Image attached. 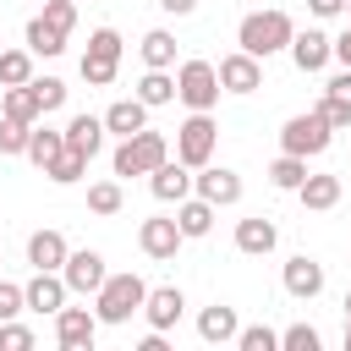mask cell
<instances>
[{
  "label": "cell",
  "instance_id": "1",
  "mask_svg": "<svg viewBox=\"0 0 351 351\" xmlns=\"http://www.w3.org/2000/svg\"><path fill=\"white\" fill-rule=\"evenodd\" d=\"M291 33H296V22H291L285 11H274V5H269V11H247L241 27H236V49L269 60V55H280V49L291 44Z\"/></svg>",
  "mask_w": 351,
  "mask_h": 351
},
{
  "label": "cell",
  "instance_id": "2",
  "mask_svg": "<svg viewBox=\"0 0 351 351\" xmlns=\"http://www.w3.org/2000/svg\"><path fill=\"white\" fill-rule=\"evenodd\" d=\"M143 296H148V285H143V274H104V285L93 291V318L99 324H132V313H143Z\"/></svg>",
  "mask_w": 351,
  "mask_h": 351
},
{
  "label": "cell",
  "instance_id": "3",
  "mask_svg": "<svg viewBox=\"0 0 351 351\" xmlns=\"http://www.w3.org/2000/svg\"><path fill=\"white\" fill-rule=\"evenodd\" d=\"M165 159H170V137H165V132H154V126H143V132L121 137V148H115L110 170H115V176H148V170H154V165H165Z\"/></svg>",
  "mask_w": 351,
  "mask_h": 351
},
{
  "label": "cell",
  "instance_id": "4",
  "mask_svg": "<svg viewBox=\"0 0 351 351\" xmlns=\"http://www.w3.org/2000/svg\"><path fill=\"white\" fill-rule=\"evenodd\" d=\"M219 148V126H214V110H192L181 126H176V159L186 170H203Z\"/></svg>",
  "mask_w": 351,
  "mask_h": 351
},
{
  "label": "cell",
  "instance_id": "5",
  "mask_svg": "<svg viewBox=\"0 0 351 351\" xmlns=\"http://www.w3.org/2000/svg\"><path fill=\"white\" fill-rule=\"evenodd\" d=\"M335 143V126L324 110H307V115H291L280 126V154H302V159H318L324 148Z\"/></svg>",
  "mask_w": 351,
  "mask_h": 351
},
{
  "label": "cell",
  "instance_id": "6",
  "mask_svg": "<svg viewBox=\"0 0 351 351\" xmlns=\"http://www.w3.org/2000/svg\"><path fill=\"white\" fill-rule=\"evenodd\" d=\"M121 71V33L115 27H93L88 49H82V82L88 88H110Z\"/></svg>",
  "mask_w": 351,
  "mask_h": 351
},
{
  "label": "cell",
  "instance_id": "7",
  "mask_svg": "<svg viewBox=\"0 0 351 351\" xmlns=\"http://www.w3.org/2000/svg\"><path fill=\"white\" fill-rule=\"evenodd\" d=\"M219 71H214V60H181V71H176V99L186 104V110H214L219 104Z\"/></svg>",
  "mask_w": 351,
  "mask_h": 351
},
{
  "label": "cell",
  "instance_id": "8",
  "mask_svg": "<svg viewBox=\"0 0 351 351\" xmlns=\"http://www.w3.org/2000/svg\"><path fill=\"white\" fill-rule=\"evenodd\" d=\"M104 252H93V247H77V252H66V263H60V280H66V291L71 296H93L99 285H104Z\"/></svg>",
  "mask_w": 351,
  "mask_h": 351
},
{
  "label": "cell",
  "instance_id": "9",
  "mask_svg": "<svg viewBox=\"0 0 351 351\" xmlns=\"http://www.w3.org/2000/svg\"><path fill=\"white\" fill-rule=\"evenodd\" d=\"M192 192H197V197H208L214 208H230V203H241V176L208 159L203 170H192Z\"/></svg>",
  "mask_w": 351,
  "mask_h": 351
},
{
  "label": "cell",
  "instance_id": "10",
  "mask_svg": "<svg viewBox=\"0 0 351 351\" xmlns=\"http://www.w3.org/2000/svg\"><path fill=\"white\" fill-rule=\"evenodd\" d=\"M181 241H186V236H181V225H176L170 214H154V219L137 225V247H143L154 263H170V258L181 252Z\"/></svg>",
  "mask_w": 351,
  "mask_h": 351
},
{
  "label": "cell",
  "instance_id": "11",
  "mask_svg": "<svg viewBox=\"0 0 351 351\" xmlns=\"http://www.w3.org/2000/svg\"><path fill=\"white\" fill-rule=\"evenodd\" d=\"M66 296H71V291H66L60 269H33V280L22 285V302H27V313H49V318H55V313L66 307Z\"/></svg>",
  "mask_w": 351,
  "mask_h": 351
},
{
  "label": "cell",
  "instance_id": "12",
  "mask_svg": "<svg viewBox=\"0 0 351 351\" xmlns=\"http://www.w3.org/2000/svg\"><path fill=\"white\" fill-rule=\"evenodd\" d=\"M181 313H186V296H181V285H148V296H143V318H148V329H176L181 324Z\"/></svg>",
  "mask_w": 351,
  "mask_h": 351
},
{
  "label": "cell",
  "instance_id": "13",
  "mask_svg": "<svg viewBox=\"0 0 351 351\" xmlns=\"http://www.w3.org/2000/svg\"><path fill=\"white\" fill-rule=\"evenodd\" d=\"M93 335H99V318L88 307H60L55 313V340L60 351H93Z\"/></svg>",
  "mask_w": 351,
  "mask_h": 351
},
{
  "label": "cell",
  "instance_id": "14",
  "mask_svg": "<svg viewBox=\"0 0 351 351\" xmlns=\"http://www.w3.org/2000/svg\"><path fill=\"white\" fill-rule=\"evenodd\" d=\"M214 71H219V88H225V93H252V88H263V60L247 55V49L225 55Z\"/></svg>",
  "mask_w": 351,
  "mask_h": 351
},
{
  "label": "cell",
  "instance_id": "15",
  "mask_svg": "<svg viewBox=\"0 0 351 351\" xmlns=\"http://www.w3.org/2000/svg\"><path fill=\"white\" fill-rule=\"evenodd\" d=\"M148 192H154L159 203H181V197H192V170H186L181 159H165V165L148 170Z\"/></svg>",
  "mask_w": 351,
  "mask_h": 351
},
{
  "label": "cell",
  "instance_id": "16",
  "mask_svg": "<svg viewBox=\"0 0 351 351\" xmlns=\"http://www.w3.org/2000/svg\"><path fill=\"white\" fill-rule=\"evenodd\" d=\"M285 291L296 296V302H313L318 291H324V263L318 258H307V252H296V258H285Z\"/></svg>",
  "mask_w": 351,
  "mask_h": 351
},
{
  "label": "cell",
  "instance_id": "17",
  "mask_svg": "<svg viewBox=\"0 0 351 351\" xmlns=\"http://www.w3.org/2000/svg\"><path fill=\"white\" fill-rule=\"evenodd\" d=\"M291 60H296V71H324L329 66V33L324 27H302V33H291Z\"/></svg>",
  "mask_w": 351,
  "mask_h": 351
},
{
  "label": "cell",
  "instance_id": "18",
  "mask_svg": "<svg viewBox=\"0 0 351 351\" xmlns=\"http://www.w3.org/2000/svg\"><path fill=\"white\" fill-rule=\"evenodd\" d=\"M280 247V230H274V219H263V214H247V219H236V252H247V258H263V252H274Z\"/></svg>",
  "mask_w": 351,
  "mask_h": 351
},
{
  "label": "cell",
  "instance_id": "19",
  "mask_svg": "<svg viewBox=\"0 0 351 351\" xmlns=\"http://www.w3.org/2000/svg\"><path fill=\"white\" fill-rule=\"evenodd\" d=\"M236 329H241V318H236V307H225V302H214V307L197 313V340H203V346H230Z\"/></svg>",
  "mask_w": 351,
  "mask_h": 351
},
{
  "label": "cell",
  "instance_id": "20",
  "mask_svg": "<svg viewBox=\"0 0 351 351\" xmlns=\"http://www.w3.org/2000/svg\"><path fill=\"white\" fill-rule=\"evenodd\" d=\"M324 115H329V126L340 132V126H351V66H340L329 82H324V104H318Z\"/></svg>",
  "mask_w": 351,
  "mask_h": 351
},
{
  "label": "cell",
  "instance_id": "21",
  "mask_svg": "<svg viewBox=\"0 0 351 351\" xmlns=\"http://www.w3.org/2000/svg\"><path fill=\"white\" fill-rule=\"evenodd\" d=\"M148 126V104L132 93V99H115L110 110H104V132H115V137H132V132H143Z\"/></svg>",
  "mask_w": 351,
  "mask_h": 351
},
{
  "label": "cell",
  "instance_id": "22",
  "mask_svg": "<svg viewBox=\"0 0 351 351\" xmlns=\"http://www.w3.org/2000/svg\"><path fill=\"white\" fill-rule=\"evenodd\" d=\"M60 132H66V148H77V154H88V159L104 148V115H71Z\"/></svg>",
  "mask_w": 351,
  "mask_h": 351
},
{
  "label": "cell",
  "instance_id": "23",
  "mask_svg": "<svg viewBox=\"0 0 351 351\" xmlns=\"http://www.w3.org/2000/svg\"><path fill=\"white\" fill-rule=\"evenodd\" d=\"M176 225H181V236H186V241L208 236V230H214V203H208V197H197V192H192V197H181V203H176Z\"/></svg>",
  "mask_w": 351,
  "mask_h": 351
},
{
  "label": "cell",
  "instance_id": "24",
  "mask_svg": "<svg viewBox=\"0 0 351 351\" xmlns=\"http://www.w3.org/2000/svg\"><path fill=\"white\" fill-rule=\"evenodd\" d=\"M66 252H71V247H66L60 230H33V236H27V263H33V269H60Z\"/></svg>",
  "mask_w": 351,
  "mask_h": 351
},
{
  "label": "cell",
  "instance_id": "25",
  "mask_svg": "<svg viewBox=\"0 0 351 351\" xmlns=\"http://www.w3.org/2000/svg\"><path fill=\"white\" fill-rule=\"evenodd\" d=\"M137 49H143V66H154V71H170L176 66V33H165V27H148Z\"/></svg>",
  "mask_w": 351,
  "mask_h": 351
},
{
  "label": "cell",
  "instance_id": "26",
  "mask_svg": "<svg viewBox=\"0 0 351 351\" xmlns=\"http://www.w3.org/2000/svg\"><path fill=\"white\" fill-rule=\"evenodd\" d=\"M60 148H66V132H55V126H33V132H27V159H33L38 170H49V165L60 159Z\"/></svg>",
  "mask_w": 351,
  "mask_h": 351
},
{
  "label": "cell",
  "instance_id": "27",
  "mask_svg": "<svg viewBox=\"0 0 351 351\" xmlns=\"http://www.w3.org/2000/svg\"><path fill=\"white\" fill-rule=\"evenodd\" d=\"M296 197H302V208H335L340 203V176H307L302 186H296Z\"/></svg>",
  "mask_w": 351,
  "mask_h": 351
},
{
  "label": "cell",
  "instance_id": "28",
  "mask_svg": "<svg viewBox=\"0 0 351 351\" xmlns=\"http://www.w3.org/2000/svg\"><path fill=\"white\" fill-rule=\"evenodd\" d=\"M22 38H27V49H33V55H44V60H55V55L66 49V33H60V27H49L44 16H33Z\"/></svg>",
  "mask_w": 351,
  "mask_h": 351
},
{
  "label": "cell",
  "instance_id": "29",
  "mask_svg": "<svg viewBox=\"0 0 351 351\" xmlns=\"http://www.w3.org/2000/svg\"><path fill=\"white\" fill-rule=\"evenodd\" d=\"M0 115H11V121H22V126H38V99H33V88L22 82V88H5V99H0Z\"/></svg>",
  "mask_w": 351,
  "mask_h": 351
},
{
  "label": "cell",
  "instance_id": "30",
  "mask_svg": "<svg viewBox=\"0 0 351 351\" xmlns=\"http://www.w3.org/2000/svg\"><path fill=\"white\" fill-rule=\"evenodd\" d=\"M33 82V49H0V88H22Z\"/></svg>",
  "mask_w": 351,
  "mask_h": 351
},
{
  "label": "cell",
  "instance_id": "31",
  "mask_svg": "<svg viewBox=\"0 0 351 351\" xmlns=\"http://www.w3.org/2000/svg\"><path fill=\"white\" fill-rule=\"evenodd\" d=\"M137 99H143L148 110L170 104V99H176V77H170V71H154V66H148V71H143V82H137Z\"/></svg>",
  "mask_w": 351,
  "mask_h": 351
},
{
  "label": "cell",
  "instance_id": "32",
  "mask_svg": "<svg viewBox=\"0 0 351 351\" xmlns=\"http://www.w3.org/2000/svg\"><path fill=\"white\" fill-rule=\"evenodd\" d=\"M44 176H49L55 186H77V181L88 176V154H77V148H60V159H55Z\"/></svg>",
  "mask_w": 351,
  "mask_h": 351
},
{
  "label": "cell",
  "instance_id": "33",
  "mask_svg": "<svg viewBox=\"0 0 351 351\" xmlns=\"http://www.w3.org/2000/svg\"><path fill=\"white\" fill-rule=\"evenodd\" d=\"M269 181H274L280 192H296V186L307 181V159H302V154H280V159L269 165Z\"/></svg>",
  "mask_w": 351,
  "mask_h": 351
},
{
  "label": "cell",
  "instance_id": "34",
  "mask_svg": "<svg viewBox=\"0 0 351 351\" xmlns=\"http://www.w3.org/2000/svg\"><path fill=\"white\" fill-rule=\"evenodd\" d=\"M230 346H236V351H280V335H274L269 324H247V329H236Z\"/></svg>",
  "mask_w": 351,
  "mask_h": 351
},
{
  "label": "cell",
  "instance_id": "35",
  "mask_svg": "<svg viewBox=\"0 0 351 351\" xmlns=\"http://www.w3.org/2000/svg\"><path fill=\"white\" fill-rule=\"evenodd\" d=\"M121 203H126L121 197V181H93L88 186V208L93 214H121Z\"/></svg>",
  "mask_w": 351,
  "mask_h": 351
},
{
  "label": "cell",
  "instance_id": "36",
  "mask_svg": "<svg viewBox=\"0 0 351 351\" xmlns=\"http://www.w3.org/2000/svg\"><path fill=\"white\" fill-rule=\"evenodd\" d=\"M27 88H33V99H38V110H44V115L66 104V82H60V77H33Z\"/></svg>",
  "mask_w": 351,
  "mask_h": 351
},
{
  "label": "cell",
  "instance_id": "37",
  "mask_svg": "<svg viewBox=\"0 0 351 351\" xmlns=\"http://www.w3.org/2000/svg\"><path fill=\"white\" fill-rule=\"evenodd\" d=\"M49 27H60V33H71L77 27V0H44V11H38Z\"/></svg>",
  "mask_w": 351,
  "mask_h": 351
},
{
  "label": "cell",
  "instance_id": "38",
  "mask_svg": "<svg viewBox=\"0 0 351 351\" xmlns=\"http://www.w3.org/2000/svg\"><path fill=\"white\" fill-rule=\"evenodd\" d=\"M27 132H33V126H22V121L0 115V154H27Z\"/></svg>",
  "mask_w": 351,
  "mask_h": 351
},
{
  "label": "cell",
  "instance_id": "39",
  "mask_svg": "<svg viewBox=\"0 0 351 351\" xmlns=\"http://www.w3.org/2000/svg\"><path fill=\"white\" fill-rule=\"evenodd\" d=\"M280 346H285V351H318L324 340H318V329H313V324H291V329L280 335Z\"/></svg>",
  "mask_w": 351,
  "mask_h": 351
},
{
  "label": "cell",
  "instance_id": "40",
  "mask_svg": "<svg viewBox=\"0 0 351 351\" xmlns=\"http://www.w3.org/2000/svg\"><path fill=\"white\" fill-rule=\"evenodd\" d=\"M0 351H33V329L16 324V318H5L0 324Z\"/></svg>",
  "mask_w": 351,
  "mask_h": 351
},
{
  "label": "cell",
  "instance_id": "41",
  "mask_svg": "<svg viewBox=\"0 0 351 351\" xmlns=\"http://www.w3.org/2000/svg\"><path fill=\"white\" fill-rule=\"evenodd\" d=\"M16 313H27V302H22V285L0 280V324H5V318H16Z\"/></svg>",
  "mask_w": 351,
  "mask_h": 351
},
{
  "label": "cell",
  "instance_id": "42",
  "mask_svg": "<svg viewBox=\"0 0 351 351\" xmlns=\"http://www.w3.org/2000/svg\"><path fill=\"white\" fill-rule=\"evenodd\" d=\"M329 60L351 66V22H346V33H340V38H329Z\"/></svg>",
  "mask_w": 351,
  "mask_h": 351
},
{
  "label": "cell",
  "instance_id": "43",
  "mask_svg": "<svg viewBox=\"0 0 351 351\" xmlns=\"http://www.w3.org/2000/svg\"><path fill=\"white\" fill-rule=\"evenodd\" d=\"M313 16H346V0H307Z\"/></svg>",
  "mask_w": 351,
  "mask_h": 351
},
{
  "label": "cell",
  "instance_id": "44",
  "mask_svg": "<svg viewBox=\"0 0 351 351\" xmlns=\"http://www.w3.org/2000/svg\"><path fill=\"white\" fill-rule=\"evenodd\" d=\"M154 5H159L165 16H192V11H197V0H154Z\"/></svg>",
  "mask_w": 351,
  "mask_h": 351
},
{
  "label": "cell",
  "instance_id": "45",
  "mask_svg": "<svg viewBox=\"0 0 351 351\" xmlns=\"http://www.w3.org/2000/svg\"><path fill=\"white\" fill-rule=\"evenodd\" d=\"M346 351H351V318H346Z\"/></svg>",
  "mask_w": 351,
  "mask_h": 351
},
{
  "label": "cell",
  "instance_id": "46",
  "mask_svg": "<svg viewBox=\"0 0 351 351\" xmlns=\"http://www.w3.org/2000/svg\"><path fill=\"white\" fill-rule=\"evenodd\" d=\"M346 318H351V291H346Z\"/></svg>",
  "mask_w": 351,
  "mask_h": 351
},
{
  "label": "cell",
  "instance_id": "47",
  "mask_svg": "<svg viewBox=\"0 0 351 351\" xmlns=\"http://www.w3.org/2000/svg\"><path fill=\"white\" fill-rule=\"evenodd\" d=\"M346 16H351V0H346Z\"/></svg>",
  "mask_w": 351,
  "mask_h": 351
}]
</instances>
